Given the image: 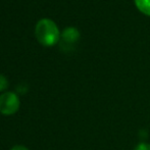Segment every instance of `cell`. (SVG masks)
<instances>
[{"mask_svg":"<svg viewBox=\"0 0 150 150\" xmlns=\"http://www.w3.org/2000/svg\"><path fill=\"white\" fill-rule=\"evenodd\" d=\"M134 2L139 11L150 16V0H134Z\"/></svg>","mask_w":150,"mask_h":150,"instance_id":"4","label":"cell"},{"mask_svg":"<svg viewBox=\"0 0 150 150\" xmlns=\"http://www.w3.org/2000/svg\"><path fill=\"white\" fill-rule=\"evenodd\" d=\"M35 33L38 41L45 46L54 45L58 41L60 35L55 23L49 18L40 20L36 25Z\"/></svg>","mask_w":150,"mask_h":150,"instance_id":"1","label":"cell"},{"mask_svg":"<svg viewBox=\"0 0 150 150\" xmlns=\"http://www.w3.org/2000/svg\"><path fill=\"white\" fill-rule=\"evenodd\" d=\"M21 101L14 92H5L0 95V112L3 115H12L20 109Z\"/></svg>","mask_w":150,"mask_h":150,"instance_id":"2","label":"cell"},{"mask_svg":"<svg viewBox=\"0 0 150 150\" xmlns=\"http://www.w3.org/2000/svg\"><path fill=\"white\" fill-rule=\"evenodd\" d=\"M134 150H150V144L146 142H140L136 145Z\"/></svg>","mask_w":150,"mask_h":150,"instance_id":"6","label":"cell"},{"mask_svg":"<svg viewBox=\"0 0 150 150\" xmlns=\"http://www.w3.org/2000/svg\"><path fill=\"white\" fill-rule=\"evenodd\" d=\"M10 150H29V148H27L24 145H16V146H13Z\"/></svg>","mask_w":150,"mask_h":150,"instance_id":"8","label":"cell"},{"mask_svg":"<svg viewBox=\"0 0 150 150\" xmlns=\"http://www.w3.org/2000/svg\"><path fill=\"white\" fill-rule=\"evenodd\" d=\"M80 39V32L75 27H67L61 33V47H69L74 45Z\"/></svg>","mask_w":150,"mask_h":150,"instance_id":"3","label":"cell"},{"mask_svg":"<svg viewBox=\"0 0 150 150\" xmlns=\"http://www.w3.org/2000/svg\"><path fill=\"white\" fill-rule=\"evenodd\" d=\"M16 91H18V94H26L27 91H28V86L25 83H21L16 87Z\"/></svg>","mask_w":150,"mask_h":150,"instance_id":"7","label":"cell"},{"mask_svg":"<svg viewBox=\"0 0 150 150\" xmlns=\"http://www.w3.org/2000/svg\"><path fill=\"white\" fill-rule=\"evenodd\" d=\"M8 87V81L3 75L0 74V92L4 91L6 88Z\"/></svg>","mask_w":150,"mask_h":150,"instance_id":"5","label":"cell"}]
</instances>
